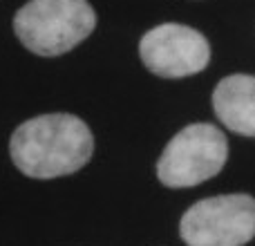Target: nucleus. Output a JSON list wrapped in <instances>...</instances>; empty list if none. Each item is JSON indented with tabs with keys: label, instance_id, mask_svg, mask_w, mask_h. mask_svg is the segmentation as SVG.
<instances>
[{
	"label": "nucleus",
	"instance_id": "obj_3",
	"mask_svg": "<svg viewBox=\"0 0 255 246\" xmlns=\"http://www.w3.org/2000/svg\"><path fill=\"white\" fill-rule=\"evenodd\" d=\"M229 159V139L217 125L190 123L163 148L157 177L168 188H190L215 177Z\"/></svg>",
	"mask_w": 255,
	"mask_h": 246
},
{
	"label": "nucleus",
	"instance_id": "obj_6",
	"mask_svg": "<svg viewBox=\"0 0 255 246\" xmlns=\"http://www.w3.org/2000/svg\"><path fill=\"white\" fill-rule=\"evenodd\" d=\"M213 110L231 132L255 136V76L231 74L213 90Z\"/></svg>",
	"mask_w": 255,
	"mask_h": 246
},
{
	"label": "nucleus",
	"instance_id": "obj_4",
	"mask_svg": "<svg viewBox=\"0 0 255 246\" xmlns=\"http://www.w3.org/2000/svg\"><path fill=\"white\" fill-rule=\"evenodd\" d=\"M179 235L188 246H242L255 238V197L215 195L181 215Z\"/></svg>",
	"mask_w": 255,
	"mask_h": 246
},
{
	"label": "nucleus",
	"instance_id": "obj_2",
	"mask_svg": "<svg viewBox=\"0 0 255 246\" xmlns=\"http://www.w3.org/2000/svg\"><path fill=\"white\" fill-rule=\"evenodd\" d=\"M97 27L88 0H29L13 16L16 38L36 56H61L81 45Z\"/></svg>",
	"mask_w": 255,
	"mask_h": 246
},
{
	"label": "nucleus",
	"instance_id": "obj_1",
	"mask_svg": "<svg viewBox=\"0 0 255 246\" xmlns=\"http://www.w3.org/2000/svg\"><path fill=\"white\" fill-rule=\"evenodd\" d=\"M94 136L88 123L74 115H40L13 130L11 161L22 175L54 179L81 170L92 159Z\"/></svg>",
	"mask_w": 255,
	"mask_h": 246
},
{
	"label": "nucleus",
	"instance_id": "obj_5",
	"mask_svg": "<svg viewBox=\"0 0 255 246\" xmlns=\"http://www.w3.org/2000/svg\"><path fill=\"white\" fill-rule=\"evenodd\" d=\"M141 63L161 79H186L211 63V45L202 31L188 25L163 22L139 40Z\"/></svg>",
	"mask_w": 255,
	"mask_h": 246
}]
</instances>
